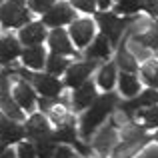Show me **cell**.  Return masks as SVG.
Returning a JSON list of instances; mask_svg holds the SVG:
<instances>
[{"label": "cell", "mask_w": 158, "mask_h": 158, "mask_svg": "<svg viewBox=\"0 0 158 158\" xmlns=\"http://www.w3.org/2000/svg\"><path fill=\"white\" fill-rule=\"evenodd\" d=\"M116 106H118V94H114L112 90L106 92V94H102V96H98L96 100L92 102V106L86 108V112L80 118V136L84 140L92 138V134L98 130V126H100L110 114H114Z\"/></svg>", "instance_id": "cell-1"}, {"label": "cell", "mask_w": 158, "mask_h": 158, "mask_svg": "<svg viewBox=\"0 0 158 158\" xmlns=\"http://www.w3.org/2000/svg\"><path fill=\"white\" fill-rule=\"evenodd\" d=\"M16 74L18 76H22L26 82H32L34 84V88L38 90L40 96L44 98H52V100H58L62 94V88H64V84H62L58 78H54L52 74H40V72H30V70H16Z\"/></svg>", "instance_id": "cell-2"}, {"label": "cell", "mask_w": 158, "mask_h": 158, "mask_svg": "<svg viewBox=\"0 0 158 158\" xmlns=\"http://www.w3.org/2000/svg\"><path fill=\"white\" fill-rule=\"evenodd\" d=\"M96 22H98V26H100L102 34H106L112 44H118L120 36H122L124 32L128 30V26L134 22V16H124V18H120L116 12H98Z\"/></svg>", "instance_id": "cell-3"}, {"label": "cell", "mask_w": 158, "mask_h": 158, "mask_svg": "<svg viewBox=\"0 0 158 158\" xmlns=\"http://www.w3.org/2000/svg\"><path fill=\"white\" fill-rule=\"evenodd\" d=\"M26 138L30 142H56L54 140V130L50 126V120L44 114H32L24 124Z\"/></svg>", "instance_id": "cell-4"}, {"label": "cell", "mask_w": 158, "mask_h": 158, "mask_svg": "<svg viewBox=\"0 0 158 158\" xmlns=\"http://www.w3.org/2000/svg\"><path fill=\"white\" fill-rule=\"evenodd\" d=\"M0 22H2L4 28H22L30 22V14L20 4L4 2L0 6Z\"/></svg>", "instance_id": "cell-5"}, {"label": "cell", "mask_w": 158, "mask_h": 158, "mask_svg": "<svg viewBox=\"0 0 158 158\" xmlns=\"http://www.w3.org/2000/svg\"><path fill=\"white\" fill-rule=\"evenodd\" d=\"M158 104V90L156 88H148L144 92H140L138 96L134 98H128V100L120 102L118 104V110H122L126 116H136L140 108H150V106H156Z\"/></svg>", "instance_id": "cell-6"}, {"label": "cell", "mask_w": 158, "mask_h": 158, "mask_svg": "<svg viewBox=\"0 0 158 158\" xmlns=\"http://www.w3.org/2000/svg\"><path fill=\"white\" fill-rule=\"evenodd\" d=\"M74 22V10L66 2H56L48 12L42 14V24L50 28H62L64 24Z\"/></svg>", "instance_id": "cell-7"}, {"label": "cell", "mask_w": 158, "mask_h": 158, "mask_svg": "<svg viewBox=\"0 0 158 158\" xmlns=\"http://www.w3.org/2000/svg\"><path fill=\"white\" fill-rule=\"evenodd\" d=\"M98 66L96 60H88V62H74L70 64V68L66 70V76H64V86L76 90L78 86H82L86 80H88L90 72Z\"/></svg>", "instance_id": "cell-8"}, {"label": "cell", "mask_w": 158, "mask_h": 158, "mask_svg": "<svg viewBox=\"0 0 158 158\" xmlns=\"http://www.w3.org/2000/svg\"><path fill=\"white\" fill-rule=\"evenodd\" d=\"M94 22L90 18H78L70 24V38H72L74 46L76 48H86L90 42L94 40Z\"/></svg>", "instance_id": "cell-9"}, {"label": "cell", "mask_w": 158, "mask_h": 158, "mask_svg": "<svg viewBox=\"0 0 158 158\" xmlns=\"http://www.w3.org/2000/svg\"><path fill=\"white\" fill-rule=\"evenodd\" d=\"M118 132H116L114 124H108L102 130H98L92 138V148L98 152L100 156H106L108 152H114V148L118 146Z\"/></svg>", "instance_id": "cell-10"}, {"label": "cell", "mask_w": 158, "mask_h": 158, "mask_svg": "<svg viewBox=\"0 0 158 158\" xmlns=\"http://www.w3.org/2000/svg\"><path fill=\"white\" fill-rule=\"evenodd\" d=\"M48 46H50V50L54 54H60V56H76L72 38L62 28H54L50 34H48Z\"/></svg>", "instance_id": "cell-11"}, {"label": "cell", "mask_w": 158, "mask_h": 158, "mask_svg": "<svg viewBox=\"0 0 158 158\" xmlns=\"http://www.w3.org/2000/svg\"><path fill=\"white\" fill-rule=\"evenodd\" d=\"M54 140H56L58 144H70V146H74L82 156H90V148L86 146L84 142H80V140H78L74 122L64 124V126L56 128V130H54Z\"/></svg>", "instance_id": "cell-12"}, {"label": "cell", "mask_w": 158, "mask_h": 158, "mask_svg": "<svg viewBox=\"0 0 158 158\" xmlns=\"http://www.w3.org/2000/svg\"><path fill=\"white\" fill-rule=\"evenodd\" d=\"M96 84L92 80H86L82 86H78L72 94V108L74 110H86L96 100Z\"/></svg>", "instance_id": "cell-13"}, {"label": "cell", "mask_w": 158, "mask_h": 158, "mask_svg": "<svg viewBox=\"0 0 158 158\" xmlns=\"http://www.w3.org/2000/svg\"><path fill=\"white\" fill-rule=\"evenodd\" d=\"M12 96H14V100L18 102V106L22 108V110H26V112L34 110V106L38 104V98H36V94H34V88H32L26 80L16 82Z\"/></svg>", "instance_id": "cell-14"}, {"label": "cell", "mask_w": 158, "mask_h": 158, "mask_svg": "<svg viewBox=\"0 0 158 158\" xmlns=\"http://www.w3.org/2000/svg\"><path fill=\"white\" fill-rule=\"evenodd\" d=\"M44 38H46V30L42 22H28L18 32V40L24 46H38L44 42Z\"/></svg>", "instance_id": "cell-15"}, {"label": "cell", "mask_w": 158, "mask_h": 158, "mask_svg": "<svg viewBox=\"0 0 158 158\" xmlns=\"http://www.w3.org/2000/svg\"><path fill=\"white\" fill-rule=\"evenodd\" d=\"M22 64L26 66V68L34 70V72H38V70H42L44 66H46V50H44V46H26L22 50Z\"/></svg>", "instance_id": "cell-16"}, {"label": "cell", "mask_w": 158, "mask_h": 158, "mask_svg": "<svg viewBox=\"0 0 158 158\" xmlns=\"http://www.w3.org/2000/svg\"><path fill=\"white\" fill-rule=\"evenodd\" d=\"M110 38L106 34H98L94 36V40L86 46V58L88 60H106L110 56Z\"/></svg>", "instance_id": "cell-17"}, {"label": "cell", "mask_w": 158, "mask_h": 158, "mask_svg": "<svg viewBox=\"0 0 158 158\" xmlns=\"http://www.w3.org/2000/svg\"><path fill=\"white\" fill-rule=\"evenodd\" d=\"M22 56V48H20V40L14 36H4L0 38V62L8 66L12 60Z\"/></svg>", "instance_id": "cell-18"}, {"label": "cell", "mask_w": 158, "mask_h": 158, "mask_svg": "<svg viewBox=\"0 0 158 158\" xmlns=\"http://www.w3.org/2000/svg\"><path fill=\"white\" fill-rule=\"evenodd\" d=\"M152 138H154V136H144V138H140V140H122V142L114 148L112 158H132L136 152L142 150Z\"/></svg>", "instance_id": "cell-19"}, {"label": "cell", "mask_w": 158, "mask_h": 158, "mask_svg": "<svg viewBox=\"0 0 158 158\" xmlns=\"http://www.w3.org/2000/svg\"><path fill=\"white\" fill-rule=\"evenodd\" d=\"M0 112H2L6 118L14 120V122H22L24 120V110L18 106V102L14 100L10 92L8 94H0Z\"/></svg>", "instance_id": "cell-20"}, {"label": "cell", "mask_w": 158, "mask_h": 158, "mask_svg": "<svg viewBox=\"0 0 158 158\" xmlns=\"http://www.w3.org/2000/svg\"><path fill=\"white\" fill-rule=\"evenodd\" d=\"M132 42H136L138 46L144 48H152V50L158 52V22H150V26L144 32H138V34L130 36Z\"/></svg>", "instance_id": "cell-21"}, {"label": "cell", "mask_w": 158, "mask_h": 158, "mask_svg": "<svg viewBox=\"0 0 158 158\" xmlns=\"http://www.w3.org/2000/svg\"><path fill=\"white\" fill-rule=\"evenodd\" d=\"M116 66H120V70L122 72H138V64H136V56L132 54L130 50L126 48V38H124V42L120 44L118 48V54H116Z\"/></svg>", "instance_id": "cell-22"}, {"label": "cell", "mask_w": 158, "mask_h": 158, "mask_svg": "<svg viewBox=\"0 0 158 158\" xmlns=\"http://www.w3.org/2000/svg\"><path fill=\"white\" fill-rule=\"evenodd\" d=\"M24 138H26V130H24V126H20V124L14 122V120H10L8 126L0 132V142H4L6 146H8V144H14V142H22Z\"/></svg>", "instance_id": "cell-23"}, {"label": "cell", "mask_w": 158, "mask_h": 158, "mask_svg": "<svg viewBox=\"0 0 158 158\" xmlns=\"http://www.w3.org/2000/svg\"><path fill=\"white\" fill-rule=\"evenodd\" d=\"M96 82L102 90L110 92L114 88V82H116V64L114 62H108L104 64L100 70H98V76H96Z\"/></svg>", "instance_id": "cell-24"}, {"label": "cell", "mask_w": 158, "mask_h": 158, "mask_svg": "<svg viewBox=\"0 0 158 158\" xmlns=\"http://www.w3.org/2000/svg\"><path fill=\"white\" fill-rule=\"evenodd\" d=\"M118 82H120V92H122L126 98L138 96V92H140V82H138V78H136L134 74L122 72L118 76Z\"/></svg>", "instance_id": "cell-25"}, {"label": "cell", "mask_w": 158, "mask_h": 158, "mask_svg": "<svg viewBox=\"0 0 158 158\" xmlns=\"http://www.w3.org/2000/svg\"><path fill=\"white\" fill-rule=\"evenodd\" d=\"M70 68V62L66 60L60 54H48L46 58V72L52 74V76H60V74H66V70Z\"/></svg>", "instance_id": "cell-26"}, {"label": "cell", "mask_w": 158, "mask_h": 158, "mask_svg": "<svg viewBox=\"0 0 158 158\" xmlns=\"http://www.w3.org/2000/svg\"><path fill=\"white\" fill-rule=\"evenodd\" d=\"M48 120H50V122H52L56 128L64 126V124L74 122V118L68 114L66 106H64V104H60V102H58V104L54 106V108H50V110H48Z\"/></svg>", "instance_id": "cell-27"}, {"label": "cell", "mask_w": 158, "mask_h": 158, "mask_svg": "<svg viewBox=\"0 0 158 158\" xmlns=\"http://www.w3.org/2000/svg\"><path fill=\"white\" fill-rule=\"evenodd\" d=\"M140 74H142V80L148 84V88L158 90V62L156 60H148L140 68Z\"/></svg>", "instance_id": "cell-28"}, {"label": "cell", "mask_w": 158, "mask_h": 158, "mask_svg": "<svg viewBox=\"0 0 158 158\" xmlns=\"http://www.w3.org/2000/svg\"><path fill=\"white\" fill-rule=\"evenodd\" d=\"M140 8H142V0H118L114 12L124 16H134L136 12H140Z\"/></svg>", "instance_id": "cell-29"}, {"label": "cell", "mask_w": 158, "mask_h": 158, "mask_svg": "<svg viewBox=\"0 0 158 158\" xmlns=\"http://www.w3.org/2000/svg\"><path fill=\"white\" fill-rule=\"evenodd\" d=\"M146 134V124L144 126H138V124H130L128 122L126 126L122 128V140H140L144 138Z\"/></svg>", "instance_id": "cell-30"}, {"label": "cell", "mask_w": 158, "mask_h": 158, "mask_svg": "<svg viewBox=\"0 0 158 158\" xmlns=\"http://www.w3.org/2000/svg\"><path fill=\"white\" fill-rule=\"evenodd\" d=\"M140 118L144 120V124H146V128H156L158 126V104L156 106H150L148 110H138Z\"/></svg>", "instance_id": "cell-31"}, {"label": "cell", "mask_w": 158, "mask_h": 158, "mask_svg": "<svg viewBox=\"0 0 158 158\" xmlns=\"http://www.w3.org/2000/svg\"><path fill=\"white\" fill-rule=\"evenodd\" d=\"M54 4H56V0H28V6H30V10L40 12V14L48 12V10L54 6Z\"/></svg>", "instance_id": "cell-32"}, {"label": "cell", "mask_w": 158, "mask_h": 158, "mask_svg": "<svg viewBox=\"0 0 158 158\" xmlns=\"http://www.w3.org/2000/svg\"><path fill=\"white\" fill-rule=\"evenodd\" d=\"M16 154H18V158H38V154H36V146L32 142H20Z\"/></svg>", "instance_id": "cell-33"}, {"label": "cell", "mask_w": 158, "mask_h": 158, "mask_svg": "<svg viewBox=\"0 0 158 158\" xmlns=\"http://www.w3.org/2000/svg\"><path fill=\"white\" fill-rule=\"evenodd\" d=\"M70 4H72L74 8H78V10H82V12H94L98 8L96 0H70Z\"/></svg>", "instance_id": "cell-34"}, {"label": "cell", "mask_w": 158, "mask_h": 158, "mask_svg": "<svg viewBox=\"0 0 158 158\" xmlns=\"http://www.w3.org/2000/svg\"><path fill=\"white\" fill-rule=\"evenodd\" d=\"M142 8L148 12V14L156 16L158 14V0H142Z\"/></svg>", "instance_id": "cell-35"}, {"label": "cell", "mask_w": 158, "mask_h": 158, "mask_svg": "<svg viewBox=\"0 0 158 158\" xmlns=\"http://www.w3.org/2000/svg\"><path fill=\"white\" fill-rule=\"evenodd\" d=\"M96 4H98V8H100L102 12H106L108 8H110V4H112V0H96Z\"/></svg>", "instance_id": "cell-36"}, {"label": "cell", "mask_w": 158, "mask_h": 158, "mask_svg": "<svg viewBox=\"0 0 158 158\" xmlns=\"http://www.w3.org/2000/svg\"><path fill=\"white\" fill-rule=\"evenodd\" d=\"M0 158H18V154H16V152L12 150V148H6V150H4L2 154H0Z\"/></svg>", "instance_id": "cell-37"}, {"label": "cell", "mask_w": 158, "mask_h": 158, "mask_svg": "<svg viewBox=\"0 0 158 158\" xmlns=\"http://www.w3.org/2000/svg\"><path fill=\"white\" fill-rule=\"evenodd\" d=\"M8 2H12V4H20V6H22L24 0H8Z\"/></svg>", "instance_id": "cell-38"}, {"label": "cell", "mask_w": 158, "mask_h": 158, "mask_svg": "<svg viewBox=\"0 0 158 158\" xmlns=\"http://www.w3.org/2000/svg\"><path fill=\"white\" fill-rule=\"evenodd\" d=\"M154 140H156V142H158V130H156V134H154Z\"/></svg>", "instance_id": "cell-39"}, {"label": "cell", "mask_w": 158, "mask_h": 158, "mask_svg": "<svg viewBox=\"0 0 158 158\" xmlns=\"http://www.w3.org/2000/svg\"><path fill=\"white\" fill-rule=\"evenodd\" d=\"M2 4H4V2H2V0H0V6H2Z\"/></svg>", "instance_id": "cell-40"}]
</instances>
